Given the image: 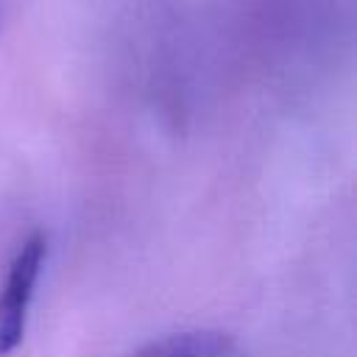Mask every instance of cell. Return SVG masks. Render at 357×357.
<instances>
[{"label": "cell", "instance_id": "6da1fadb", "mask_svg": "<svg viewBox=\"0 0 357 357\" xmlns=\"http://www.w3.org/2000/svg\"><path fill=\"white\" fill-rule=\"evenodd\" d=\"M47 240L42 231L28 234L14 251L0 284V357H8L25 337L28 312L45 268Z\"/></svg>", "mask_w": 357, "mask_h": 357}, {"label": "cell", "instance_id": "7a4b0ae2", "mask_svg": "<svg viewBox=\"0 0 357 357\" xmlns=\"http://www.w3.org/2000/svg\"><path fill=\"white\" fill-rule=\"evenodd\" d=\"M229 337L220 332H173L139 346L131 357H226Z\"/></svg>", "mask_w": 357, "mask_h": 357}]
</instances>
